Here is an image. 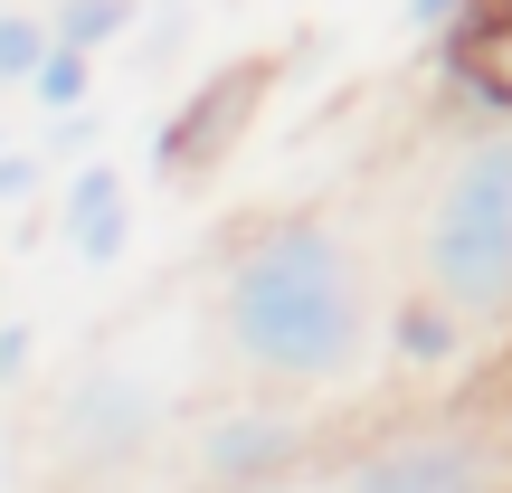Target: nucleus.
I'll list each match as a JSON object with an SVG mask.
<instances>
[{
  "label": "nucleus",
  "instance_id": "nucleus-6",
  "mask_svg": "<svg viewBox=\"0 0 512 493\" xmlns=\"http://www.w3.org/2000/svg\"><path fill=\"white\" fill-rule=\"evenodd\" d=\"M332 484H351V493H475V484H503V446H484L475 427H399L380 446H351L332 465Z\"/></svg>",
  "mask_w": 512,
  "mask_h": 493
},
{
  "label": "nucleus",
  "instance_id": "nucleus-9",
  "mask_svg": "<svg viewBox=\"0 0 512 493\" xmlns=\"http://www.w3.org/2000/svg\"><path fill=\"white\" fill-rule=\"evenodd\" d=\"M465 342H475V323H465V313L446 304L437 285L399 294V304L380 313V351H389L399 370H418V380H437V370H456V361H465Z\"/></svg>",
  "mask_w": 512,
  "mask_h": 493
},
{
  "label": "nucleus",
  "instance_id": "nucleus-13",
  "mask_svg": "<svg viewBox=\"0 0 512 493\" xmlns=\"http://www.w3.org/2000/svg\"><path fill=\"white\" fill-rule=\"evenodd\" d=\"M48 171H57V162H48V143H0V209H29Z\"/></svg>",
  "mask_w": 512,
  "mask_h": 493
},
{
  "label": "nucleus",
  "instance_id": "nucleus-14",
  "mask_svg": "<svg viewBox=\"0 0 512 493\" xmlns=\"http://www.w3.org/2000/svg\"><path fill=\"white\" fill-rule=\"evenodd\" d=\"M38 143H48V162H67V152L86 162V152H95V105H76V114H48V133H38Z\"/></svg>",
  "mask_w": 512,
  "mask_h": 493
},
{
  "label": "nucleus",
  "instance_id": "nucleus-2",
  "mask_svg": "<svg viewBox=\"0 0 512 493\" xmlns=\"http://www.w3.org/2000/svg\"><path fill=\"white\" fill-rule=\"evenodd\" d=\"M418 285H437L475 332L512 323V124H475L418 209Z\"/></svg>",
  "mask_w": 512,
  "mask_h": 493
},
{
  "label": "nucleus",
  "instance_id": "nucleus-12",
  "mask_svg": "<svg viewBox=\"0 0 512 493\" xmlns=\"http://www.w3.org/2000/svg\"><path fill=\"white\" fill-rule=\"evenodd\" d=\"M57 48V19H38V10H0V95H29V76H38V57Z\"/></svg>",
  "mask_w": 512,
  "mask_h": 493
},
{
  "label": "nucleus",
  "instance_id": "nucleus-10",
  "mask_svg": "<svg viewBox=\"0 0 512 493\" xmlns=\"http://www.w3.org/2000/svg\"><path fill=\"white\" fill-rule=\"evenodd\" d=\"M29 105H38V114H76V105H95V48L57 38V48L38 57V76H29Z\"/></svg>",
  "mask_w": 512,
  "mask_h": 493
},
{
  "label": "nucleus",
  "instance_id": "nucleus-17",
  "mask_svg": "<svg viewBox=\"0 0 512 493\" xmlns=\"http://www.w3.org/2000/svg\"><path fill=\"white\" fill-rule=\"evenodd\" d=\"M0 143H10V133H0Z\"/></svg>",
  "mask_w": 512,
  "mask_h": 493
},
{
  "label": "nucleus",
  "instance_id": "nucleus-8",
  "mask_svg": "<svg viewBox=\"0 0 512 493\" xmlns=\"http://www.w3.org/2000/svg\"><path fill=\"white\" fill-rule=\"evenodd\" d=\"M57 219H67L76 266H114V256L133 247V190H124V171L86 152V162H76V181H67V200H57Z\"/></svg>",
  "mask_w": 512,
  "mask_h": 493
},
{
  "label": "nucleus",
  "instance_id": "nucleus-1",
  "mask_svg": "<svg viewBox=\"0 0 512 493\" xmlns=\"http://www.w3.org/2000/svg\"><path fill=\"white\" fill-rule=\"evenodd\" d=\"M219 342L256 389H342L380 342L370 256L332 219H275L219 266Z\"/></svg>",
  "mask_w": 512,
  "mask_h": 493
},
{
  "label": "nucleus",
  "instance_id": "nucleus-3",
  "mask_svg": "<svg viewBox=\"0 0 512 493\" xmlns=\"http://www.w3.org/2000/svg\"><path fill=\"white\" fill-rule=\"evenodd\" d=\"M266 95H275V57H228L219 76H200V86L162 114V133H152V181L200 190L209 171H228V152H238L247 124L266 114Z\"/></svg>",
  "mask_w": 512,
  "mask_h": 493
},
{
  "label": "nucleus",
  "instance_id": "nucleus-16",
  "mask_svg": "<svg viewBox=\"0 0 512 493\" xmlns=\"http://www.w3.org/2000/svg\"><path fill=\"white\" fill-rule=\"evenodd\" d=\"M408 29H418V38H437V29H456V19H465V0H408Z\"/></svg>",
  "mask_w": 512,
  "mask_h": 493
},
{
  "label": "nucleus",
  "instance_id": "nucleus-7",
  "mask_svg": "<svg viewBox=\"0 0 512 493\" xmlns=\"http://www.w3.org/2000/svg\"><path fill=\"white\" fill-rule=\"evenodd\" d=\"M437 76L475 124H512V0H465L456 29H437Z\"/></svg>",
  "mask_w": 512,
  "mask_h": 493
},
{
  "label": "nucleus",
  "instance_id": "nucleus-15",
  "mask_svg": "<svg viewBox=\"0 0 512 493\" xmlns=\"http://www.w3.org/2000/svg\"><path fill=\"white\" fill-rule=\"evenodd\" d=\"M29 351H38V332H29V323H0V399L29 380Z\"/></svg>",
  "mask_w": 512,
  "mask_h": 493
},
{
  "label": "nucleus",
  "instance_id": "nucleus-5",
  "mask_svg": "<svg viewBox=\"0 0 512 493\" xmlns=\"http://www.w3.org/2000/svg\"><path fill=\"white\" fill-rule=\"evenodd\" d=\"M313 456V418L294 408V389H256V399H219L190 427V475L200 484H285Z\"/></svg>",
  "mask_w": 512,
  "mask_h": 493
},
{
  "label": "nucleus",
  "instance_id": "nucleus-11",
  "mask_svg": "<svg viewBox=\"0 0 512 493\" xmlns=\"http://www.w3.org/2000/svg\"><path fill=\"white\" fill-rule=\"evenodd\" d=\"M57 38H76V48H95V57H105V48H124V38H133V19H143V0H57Z\"/></svg>",
  "mask_w": 512,
  "mask_h": 493
},
{
  "label": "nucleus",
  "instance_id": "nucleus-4",
  "mask_svg": "<svg viewBox=\"0 0 512 493\" xmlns=\"http://www.w3.org/2000/svg\"><path fill=\"white\" fill-rule=\"evenodd\" d=\"M162 389L152 380H133V370H76L67 380V399H57V418H48V446L67 465H86V475H124V465H143L152 446H162Z\"/></svg>",
  "mask_w": 512,
  "mask_h": 493
}]
</instances>
